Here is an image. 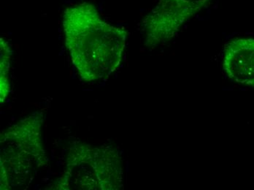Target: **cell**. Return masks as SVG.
I'll use <instances>...</instances> for the list:
<instances>
[{"mask_svg": "<svg viewBox=\"0 0 254 190\" xmlns=\"http://www.w3.org/2000/svg\"><path fill=\"white\" fill-rule=\"evenodd\" d=\"M65 43L82 79L108 78L120 66L127 32L102 19L89 3L69 6L63 15Z\"/></svg>", "mask_w": 254, "mask_h": 190, "instance_id": "obj_1", "label": "cell"}, {"mask_svg": "<svg viewBox=\"0 0 254 190\" xmlns=\"http://www.w3.org/2000/svg\"><path fill=\"white\" fill-rule=\"evenodd\" d=\"M212 0H159L142 21L148 46L173 39L190 18L202 11Z\"/></svg>", "mask_w": 254, "mask_h": 190, "instance_id": "obj_2", "label": "cell"}, {"mask_svg": "<svg viewBox=\"0 0 254 190\" xmlns=\"http://www.w3.org/2000/svg\"><path fill=\"white\" fill-rule=\"evenodd\" d=\"M223 69L232 81L254 87V39L235 38L226 43Z\"/></svg>", "mask_w": 254, "mask_h": 190, "instance_id": "obj_3", "label": "cell"}, {"mask_svg": "<svg viewBox=\"0 0 254 190\" xmlns=\"http://www.w3.org/2000/svg\"><path fill=\"white\" fill-rule=\"evenodd\" d=\"M1 103L5 100L10 89L8 72L10 67V48L4 40L1 39Z\"/></svg>", "mask_w": 254, "mask_h": 190, "instance_id": "obj_4", "label": "cell"}]
</instances>
